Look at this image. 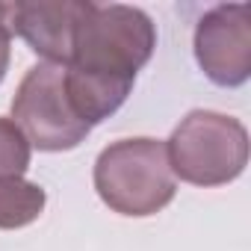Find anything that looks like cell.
Here are the masks:
<instances>
[{"label": "cell", "instance_id": "obj_1", "mask_svg": "<svg viewBox=\"0 0 251 251\" xmlns=\"http://www.w3.org/2000/svg\"><path fill=\"white\" fill-rule=\"evenodd\" d=\"M157 48L154 21L124 3L98 6L77 30L74 56L65 65V89L77 115L95 127L127 100L136 71L145 68Z\"/></svg>", "mask_w": 251, "mask_h": 251}, {"label": "cell", "instance_id": "obj_2", "mask_svg": "<svg viewBox=\"0 0 251 251\" xmlns=\"http://www.w3.org/2000/svg\"><path fill=\"white\" fill-rule=\"evenodd\" d=\"M95 189L118 216L145 219L160 213L177 192L166 142L136 136L106 145L95 160Z\"/></svg>", "mask_w": 251, "mask_h": 251}, {"label": "cell", "instance_id": "obj_3", "mask_svg": "<svg viewBox=\"0 0 251 251\" xmlns=\"http://www.w3.org/2000/svg\"><path fill=\"white\" fill-rule=\"evenodd\" d=\"M175 177L192 186H225L248 166V130L233 115L192 109L166 145Z\"/></svg>", "mask_w": 251, "mask_h": 251}, {"label": "cell", "instance_id": "obj_4", "mask_svg": "<svg viewBox=\"0 0 251 251\" xmlns=\"http://www.w3.org/2000/svg\"><path fill=\"white\" fill-rule=\"evenodd\" d=\"M12 121L39 151H71L92 130L68 98L65 65L53 62H39L24 74L12 98Z\"/></svg>", "mask_w": 251, "mask_h": 251}, {"label": "cell", "instance_id": "obj_5", "mask_svg": "<svg viewBox=\"0 0 251 251\" xmlns=\"http://www.w3.org/2000/svg\"><path fill=\"white\" fill-rule=\"evenodd\" d=\"M195 59L216 86H242L251 77V9L213 6L195 27Z\"/></svg>", "mask_w": 251, "mask_h": 251}, {"label": "cell", "instance_id": "obj_6", "mask_svg": "<svg viewBox=\"0 0 251 251\" xmlns=\"http://www.w3.org/2000/svg\"><path fill=\"white\" fill-rule=\"evenodd\" d=\"M86 12L89 0H18L15 36H21L33 53L45 56V62L68 65Z\"/></svg>", "mask_w": 251, "mask_h": 251}, {"label": "cell", "instance_id": "obj_7", "mask_svg": "<svg viewBox=\"0 0 251 251\" xmlns=\"http://www.w3.org/2000/svg\"><path fill=\"white\" fill-rule=\"evenodd\" d=\"M48 195L39 183L24 177L0 180V230H15L33 225L45 213Z\"/></svg>", "mask_w": 251, "mask_h": 251}, {"label": "cell", "instance_id": "obj_8", "mask_svg": "<svg viewBox=\"0 0 251 251\" xmlns=\"http://www.w3.org/2000/svg\"><path fill=\"white\" fill-rule=\"evenodd\" d=\"M30 142L12 118H0V180L21 177L30 166Z\"/></svg>", "mask_w": 251, "mask_h": 251}, {"label": "cell", "instance_id": "obj_9", "mask_svg": "<svg viewBox=\"0 0 251 251\" xmlns=\"http://www.w3.org/2000/svg\"><path fill=\"white\" fill-rule=\"evenodd\" d=\"M12 39H6V36H0V83H3V77H6V71H9V56H12Z\"/></svg>", "mask_w": 251, "mask_h": 251}]
</instances>
